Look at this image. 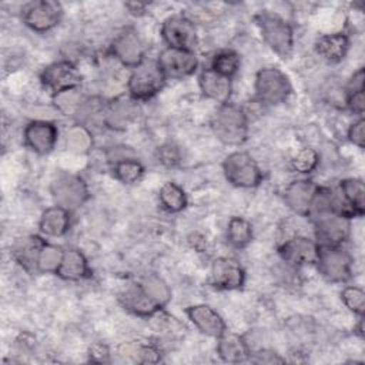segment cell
Wrapping results in <instances>:
<instances>
[{
	"mask_svg": "<svg viewBox=\"0 0 365 365\" xmlns=\"http://www.w3.org/2000/svg\"><path fill=\"white\" fill-rule=\"evenodd\" d=\"M214 135L227 145H240L248 135V118L245 111L231 103L221 104L211 120Z\"/></svg>",
	"mask_w": 365,
	"mask_h": 365,
	"instance_id": "1",
	"label": "cell"
},
{
	"mask_svg": "<svg viewBox=\"0 0 365 365\" xmlns=\"http://www.w3.org/2000/svg\"><path fill=\"white\" fill-rule=\"evenodd\" d=\"M257 26L267 46L281 57H288L294 47V31L288 21L277 14L262 11L255 16Z\"/></svg>",
	"mask_w": 365,
	"mask_h": 365,
	"instance_id": "2",
	"label": "cell"
},
{
	"mask_svg": "<svg viewBox=\"0 0 365 365\" xmlns=\"http://www.w3.org/2000/svg\"><path fill=\"white\" fill-rule=\"evenodd\" d=\"M165 76L158 67L157 61L144 60L140 66L134 67L128 81L127 88L130 97L135 101H143L154 97L165 84Z\"/></svg>",
	"mask_w": 365,
	"mask_h": 365,
	"instance_id": "3",
	"label": "cell"
},
{
	"mask_svg": "<svg viewBox=\"0 0 365 365\" xmlns=\"http://www.w3.org/2000/svg\"><path fill=\"white\" fill-rule=\"evenodd\" d=\"M308 217L312 218L318 245H341L349 235L351 218L336 211H321Z\"/></svg>",
	"mask_w": 365,
	"mask_h": 365,
	"instance_id": "4",
	"label": "cell"
},
{
	"mask_svg": "<svg viewBox=\"0 0 365 365\" xmlns=\"http://www.w3.org/2000/svg\"><path fill=\"white\" fill-rule=\"evenodd\" d=\"M227 181L240 188L257 187L262 180V173L255 160L242 151L231 153L222 163Z\"/></svg>",
	"mask_w": 365,
	"mask_h": 365,
	"instance_id": "5",
	"label": "cell"
},
{
	"mask_svg": "<svg viewBox=\"0 0 365 365\" xmlns=\"http://www.w3.org/2000/svg\"><path fill=\"white\" fill-rule=\"evenodd\" d=\"M292 91L289 78L275 67L261 68L255 76V94L264 104L284 103Z\"/></svg>",
	"mask_w": 365,
	"mask_h": 365,
	"instance_id": "6",
	"label": "cell"
},
{
	"mask_svg": "<svg viewBox=\"0 0 365 365\" xmlns=\"http://www.w3.org/2000/svg\"><path fill=\"white\" fill-rule=\"evenodd\" d=\"M317 265L319 272L332 282H345L352 274V257L341 245H318Z\"/></svg>",
	"mask_w": 365,
	"mask_h": 365,
	"instance_id": "7",
	"label": "cell"
},
{
	"mask_svg": "<svg viewBox=\"0 0 365 365\" xmlns=\"http://www.w3.org/2000/svg\"><path fill=\"white\" fill-rule=\"evenodd\" d=\"M51 194L57 205L71 211L88 200V187L80 175L64 173L53 181Z\"/></svg>",
	"mask_w": 365,
	"mask_h": 365,
	"instance_id": "8",
	"label": "cell"
},
{
	"mask_svg": "<svg viewBox=\"0 0 365 365\" xmlns=\"http://www.w3.org/2000/svg\"><path fill=\"white\" fill-rule=\"evenodd\" d=\"M161 36L168 47L191 50L197 44V31L190 17L174 14L167 17L161 26Z\"/></svg>",
	"mask_w": 365,
	"mask_h": 365,
	"instance_id": "9",
	"label": "cell"
},
{
	"mask_svg": "<svg viewBox=\"0 0 365 365\" xmlns=\"http://www.w3.org/2000/svg\"><path fill=\"white\" fill-rule=\"evenodd\" d=\"M157 64L165 78H184L195 73L198 60L191 50L167 47L160 53Z\"/></svg>",
	"mask_w": 365,
	"mask_h": 365,
	"instance_id": "10",
	"label": "cell"
},
{
	"mask_svg": "<svg viewBox=\"0 0 365 365\" xmlns=\"http://www.w3.org/2000/svg\"><path fill=\"white\" fill-rule=\"evenodd\" d=\"M61 17V7L56 1L37 0L23 9V21L37 33H46L56 27Z\"/></svg>",
	"mask_w": 365,
	"mask_h": 365,
	"instance_id": "11",
	"label": "cell"
},
{
	"mask_svg": "<svg viewBox=\"0 0 365 365\" xmlns=\"http://www.w3.org/2000/svg\"><path fill=\"white\" fill-rule=\"evenodd\" d=\"M40 80L46 88L56 94L67 88L78 87L81 83V76L71 61L61 60L48 64L41 71Z\"/></svg>",
	"mask_w": 365,
	"mask_h": 365,
	"instance_id": "12",
	"label": "cell"
},
{
	"mask_svg": "<svg viewBox=\"0 0 365 365\" xmlns=\"http://www.w3.org/2000/svg\"><path fill=\"white\" fill-rule=\"evenodd\" d=\"M113 56L123 64L124 67H137L145 60V48L144 44L133 29L123 30L113 41L111 46Z\"/></svg>",
	"mask_w": 365,
	"mask_h": 365,
	"instance_id": "13",
	"label": "cell"
},
{
	"mask_svg": "<svg viewBox=\"0 0 365 365\" xmlns=\"http://www.w3.org/2000/svg\"><path fill=\"white\" fill-rule=\"evenodd\" d=\"M282 261L291 265L317 264L318 244L317 241L307 237H294L284 241L278 248Z\"/></svg>",
	"mask_w": 365,
	"mask_h": 365,
	"instance_id": "14",
	"label": "cell"
},
{
	"mask_svg": "<svg viewBox=\"0 0 365 365\" xmlns=\"http://www.w3.org/2000/svg\"><path fill=\"white\" fill-rule=\"evenodd\" d=\"M23 135L24 143L30 150L37 154H47L57 143L58 130L50 121L34 120L26 125Z\"/></svg>",
	"mask_w": 365,
	"mask_h": 365,
	"instance_id": "15",
	"label": "cell"
},
{
	"mask_svg": "<svg viewBox=\"0 0 365 365\" xmlns=\"http://www.w3.org/2000/svg\"><path fill=\"white\" fill-rule=\"evenodd\" d=\"M210 277L211 284L218 289H237L241 288L245 281L242 267L235 259L227 257L214 259Z\"/></svg>",
	"mask_w": 365,
	"mask_h": 365,
	"instance_id": "16",
	"label": "cell"
},
{
	"mask_svg": "<svg viewBox=\"0 0 365 365\" xmlns=\"http://www.w3.org/2000/svg\"><path fill=\"white\" fill-rule=\"evenodd\" d=\"M138 115L137 101L131 97H117L106 104L104 124L113 130L127 128Z\"/></svg>",
	"mask_w": 365,
	"mask_h": 365,
	"instance_id": "17",
	"label": "cell"
},
{
	"mask_svg": "<svg viewBox=\"0 0 365 365\" xmlns=\"http://www.w3.org/2000/svg\"><path fill=\"white\" fill-rule=\"evenodd\" d=\"M188 319L205 335L218 338L225 329V322L220 317L217 311H214L210 305L205 304H197L191 305L185 311Z\"/></svg>",
	"mask_w": 365,
	"mask_h": 365,
	"instance_id": "18",
	"label": "cell"
},
{
	"mask_svg": "<svg viewBox=\"0 0 365 365\" xmlns=\"http://www.w3.org/2000/svg\"><path fill=\"white\" fill-rule=\"evenodd\" d=\"M317 190L318 185H315L312 181L297 180L285 188L284 198L287 205L294 212H297L298 215H308Z\"/></svg>",
	"mask_w": 365,
	"mask_h": 365,
	"instance_id": "19",
	"label": "cell"
},
{
	"mask_svg": "<svg viewBox=\"0 0 365 365\" xmlns=\"http://www.w3.org/2000/svg\"><path fill=\"white\" fill-rule=\"evenodd\" d=\"M198 84L202 94L215 103L225 104L231 96V78L214 71L211 67L201 71L198 77Z\"/></svg>",
	"mask_w": 365,
	"mask_h": 365,
	"instance_id": "20",
	"label": "cell"
},
{
	"mask_svg": "<svg viewBox=\"0 0 365 365\" xmlns=\"http://www.w3.org/2000/svg\"><path fill=\"white\" fill-rule=\"evenodd\" d=\"M118 301L121 302V305L140 317H150L154 312H157L158 308L151 299L150 297L145 294V291L143 289L140 282H133L128 284L118 295Z\"/></svg>",
	"mask_w": 365,
	"mask_h": 365,
	"instance_id": "21",
	"label": "cell"
},
{
	"mask_svg": "<svg viewBox=\"0 0 365 365\" xmlns=\"http://www.w3.org/2000/svg\"><path fill=\"white\" fill-rule=\"evenodd\" d=\"M217 339V352L224 362L238 364L250 358L248 345L241 335L225 329Z\"/></svg>",
	"mask_w": 365,
	"mask_h": 365,
	"instance_id": "22",
	"label": "cell"
},
{
	"mask_svg": "<svg viewBox=\"0 0 365 365\" xmlns=\"http://www.w3.org/2000/svg\"><path fill=\"white\" fill-rule=\"evenodd\" d=\"M117 354L123 359L137 364H155L161 359V352L155 345L141 341H127L120 344Z\"/></svg>",
	"mask_w": 365,
	"mask_h": 365,
	"instance_id": "23",
	"label": "cell"
},
{
	"mask_svg": "<svg viewBox=\"0 0 365 365\" xmlns=\"http://www.w3.org/2000/svg\"><path fill=\"white\" fill-rule=\"evenodd\" d=\"M38 227L48 237H61L68 231L70 211L61 205L48 207L43 211Z\"/></svg>",
	"mask_w": 365,
	"mask_h": 365,
	"instance_id": "24",
	"label": "cell"
},
{
	"mask_svg": "<svg viewBox=\"0 0 365 365\" xmlns=\"http://www.w3.org/2000/svg\"><path fill=\"white\" fill-rule=\"evenodd\" d=\"M44 244L46 241L37 235L23 237L16 242L13 248V255L24 269L37 271V259Z\"/></svg>",
	"mask_w": 365,
	"mask_h": 365,
	"instance_id": "25",
	"label": "cell"
},
{
	"mask_svg": "<svg viewBox=\"0 0 365 365\" xmlns=\"http://www.w3.org/2000/svg\"><path fill=\"white\" fill-rule=\"evenodd\" d=\"M56 274L67 281H80L90 277L88 262L78 250H66Z\"/></svg>",
	"mask_w": 365,
	"mask_h": 365,
	"instance_id": "26",
	"label": "cell"
},
{
	"mask_svg": "<svg viewBox=\"0 0 365 365\" xmlns=\"http://www.w3.org/2000/svg\"><path fill=\"white\" fill-rule=\"evenodd\" d=\"M317 53L328 61H339L349 48V38L344 33H331L321 36L315 43Z\"/></svg>",
	"mask_w": 365,
	"mask_h": 365,
	"instance_id": "27",
	"label": "cell"
},
{
	"mask_svg": "<svg viewBox=\"0 0 365 365\" xmlns=\"http://www.w3.org/2000/svg\"><path fill=\"white\" fill-rule=\"evenodd\" d=\"M341 198L348 207L352 217L364 215V182L358 178H346L339 182Z\"/></svg>",
	"mask_w": 365,
	"mask_h": 365,
	"instance_id": "28",
	"label": "cell"
},
{
	"mask_svg": "<svg viewBox=\"0 0 365 365\" xmlns=\"http://www.w3.org/2000/svg\"><path fill=\"white\" fill-rule=\"evenodd\" d=\"M87 97L78 90V87L74 88H67L60 93L53 94V103L57 108L64 115H76L80 114Z\"/></svg>",
	"mask_w": 365,
	"mask_h": 365,
	"instance_id": "29",
	"label": "cell"
},
{
	"mask_svg": "<svg viewBox=\"0 0 365 365\" xmlns=\"http://www.w3.org/2000/svg\"><path fill=\"white\" fill-rule=\"evenodd\" d=\"M66 147L76 154H86L93 147L91 131L84 124L71 125L66 131Z\"/></svg>",
	"mask_w": 365,
	"mask_h": 365,
	"instance_id": "30",
	"label": "cell"
},
{
	"mask_svg": "<svg viewBox=\"0 0 365 365\" xmlns=\"http://www.w3.org/2000/svg\"><path fill=\"white\" fill-rule=\"evenodd\" d=\"M140 284L145 291V294L150 297V299L158 308H164L171 299V289L161 278L155 275H148V277H144L140 281Z\"/></svg>",
	"mask_w": 365,
	"mask_h": 365,
	"instance_id": "31",
	"label": "cell"
},
{
	"mask_svg": "<svg viewBox=\"0 0 365 365\" xmlns=\"http://www.w3.org/2000/svg\"><path fill=\"white\" fill-rule=\"evenodd\" d=\"M160 202L168 212H180L187 205V195L175 182H165L160 190Z\"/></svg>",
	"mask_w": 365,
	"mask_h": 365,
	"instance_id": "32",
	"label": "cell"
},
{
	"mask_svg": "<svg viewBox=\"0 0 365 365\" xmlns=\"http://www.w3.org/2000/svg\"><path fill=\"white\" fill-rule=\"evenodd\" d=\"M227 238L230 244L237 248L245 247L247 244L251 242V238H252L251 224L242 217H232L228 221Z\"/></svg>",
	"mask_w": 365,
	"mask_h": 365,
	"instance_id": "33",
	"label": "cell"
},
{
	"mask_svg": "<svg viewBox=\"0 0 365 365\" xmlns=\"http://www.w3.org/2000/svg\"><path fill=\"white\" fill-rule=\"evenodd\" d=\"M113 173L118 181L124 182V184H134L143 177L144 167L137 158L130 157V158L121 160L118 163H114Z\"/></svg>",
	"mask_w": 365,
	"mask_h": 365,
	"instance_id": "34",
	"label": "cell"
},
{
	"mask_svg": "<svg viewBox=\"0 0 365 365\" xmlns=\"http://www.w3.org/2000/svg\"><path fill=\"white\" fill-rule=\"evenodd\" d=\"M64 251L60 247H56L53 244H44L38 259H37V271L40 272H57L61 259H63Z\"/></svg>",
	"mask_w": 365,
	"mask_h": 365,
	"instance_id": "35",
	"label": "cell"
},
{
	"mask_svg": "<svg viewBox=\"0 0 365 365\" xmlns=\"http://www.w3.org/2000/svg\"><path fill=\"white\" fill-rule=\"evenodd\" d=\"M211 68L231 78L240 68V56L232 50H222L212 57Z\"/></svg>",
	"mask_w": 365,
	"mask_h": 365,
	"instance_id": "36",
	"label": "cell"
},
{
	"mask_svg": "<svg viewBox=\"0 0 365 365\" xmlns=\"http://www.w3.org/2000/svg\"><path fill=\"white\" fill-rule=\"evenodd\" d=\"M341 298H342V301H344V304L346 305L348 309H351L354 314H356L359 317L364 315L365 294H364L362 288L355 287V285L345 287L341 292Z\"/></svg>",
	"mask_w": 365,
	"mask_h": 365,
	"instance_id": "37",
	"label": "cell"
},
{
	"mask_svg": "<svg viewBox=\"0 0 365 365\" xmlns=\"http://www.w3.org/2000/svg\"><path fill=\"white\" fill-rule=\"evenodd\" d=\"M318 165V154L312 148H302L292 160V167L302 174H308Z\"/></svg>",
	"mask_w": 365,
	"mask_h": 365,
	"instance_id": "38",
	"label": "cell"
},
{
	"mask_svg": "<svg viewBox=\"0 0 365 365\" xmlns=\"http://www.w3.org/2000/svg\"><path fill=\"white\" fill-rule=\"evenodd\" d=\"M348 138L356 147L364 148V145H365V120L362 117H359L354 124H351V127L348 130Z\"/></svg>",
	"mask_w": 365,
	"mask_h": 365,
	"instance_id": "39",
	"label": "cell"
},
{
	"mask_svg": "<svg viewBox=\"0 0 365 365\" xmlns=\"http://www.w3.org/2000/svg\"><path fill=\"white\" fill-rule=\"evenodd\" d=\"M88 359L91 362H98V364L108 362L110 361V351L103 344H94L88 349Z\"/></svg>",
	"mask_w": 365,
	"mask_h": 365,
	"instance_id": "40",
	"label": "cell"
},
{
	"mask_svg": "<svg viewBox=\"0 0 365 365\" xmlns=\"http://www.w3.org/2000/svg\"><path fill=\"white\" fill-rule=\"evenodd\" d=\"M346 106L355 114L362 115L364 114V90L346 93Z\"/></svg>",
	"mask_w": 365,
	"mask_h": 365,
	"instance_id": "41",
	"label": "cell"
},
{
	"mask_svg": "<svg viewBox=\"0 0 365 365\" xmlns=\"http://www.w3.org/2000/svg\"><path fill=\"white\" fill-rule=\"evenodd\" d=\"M158 157H160V161L163 164H167V165H174L178 161V153L171 145L161 147L160 151H158Z\"/></svg>",
	"mask_w": 365,
	"mask_h": 365,
	"instance_id": "42",
	"label": "cell"
},
{
	"mask_svg": "<svg viewBox=\"0 0 365 365\" xmlns=\"http://www.w3.org/2000/svg\"><path fill=\"white\" fill-rule=\"evenodd\" d=\"M364 90V68H358L349 83H348V87H346V93H354V91H362Z\"/></svg>",
	"mask_w": 365,
	"mask_h": 365,
	"instance_id": "43",
	"label": "cell"
}]
</instances>
